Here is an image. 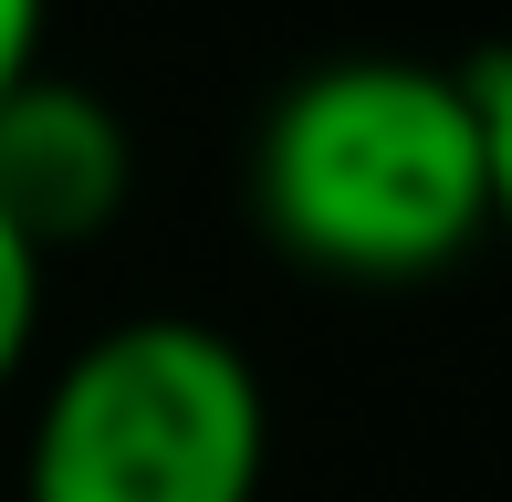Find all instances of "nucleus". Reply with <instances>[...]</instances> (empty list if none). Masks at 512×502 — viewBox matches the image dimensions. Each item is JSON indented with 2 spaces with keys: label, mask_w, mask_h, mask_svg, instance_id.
<instances>
[{
  "label": "nucleus",
  "mask_w": 512,
  "mask_h": 502,
  "mask_svg": "<svg viewBox=\"0 0 512 502\" xmlns=\"http://www.w3.org/2000/svg\"><path fill=\"white\" fill-rule=\"evenodd\" d=\"M42 21H53V0H0V95L42 74Z\"/></svg>",
  "instance_id": "obj_6"
},
{
  "label": "nucleus",
  "mask_w": 512,
  "mask_h": 502,
  "mask_svg": "<svg viewBox=\"0 0 512 502\" xmlns=\"http://www.w3.org/2000/svg\"><path fill=\"white\" fill-rule=\"evenodd\" d=\"M251 210L335 283H429L492 241V116L471 63L324 53L251 126Z\"/></svg>",
  "instance_id": "obj_1"
},
{
  "label": "nucleus",
  "mask_w": 512,
  "mask_h": 502,
  "mask_svg": "<svg viewBox=\"0 0 512 502\" xmlns=\"http://www.w3.org/2000/svg\"><path fill=\"white\" fill-rule=\"evenodd\" d=\"M42 283H53V262L0 220V398H11L21 356H32V335H42Z\"/></svg>",
  "instance_id": "obj_4"
},
{
  "label": "nucleus",
  "mask_w": 512,
  "mask_h": 502,
  "mask_svg": "<svg viewBox=\"0 0 512 502\" xmlns=\"http://www.w3.org/2000/svg\"><path fill=\"white\" fill-rule=\"evenodd\" d=\"M262 471V367L199 314H126L74 346L21 440V502H262Z\"/></svg>",
  "instance_id": "obj_2"
},
{
  "label": "nucleus",
  "mask_w": 512,
  "mask_h": 502,
  "mask_svg": "<svg viewBox=\"0 0 512 502\" xmlns=\"http://www.w3.org/2000/svg\"><path fill=\"white\" fill-rule=\"evenodd\" d=\"M481 74V116H492V231L512 241V42L471 63Z\"/></svg>",
  "instance_id": "obj_5"
},
{
  "label": "nucleus",
  "mask_w": 512,
  "mask_h": 502,
  "mask_svg": "<svg viewBox=\"0 0 512 502\" xmlns=\"http://www.w3.org/2000/svg\"><path fill=\"white\" fill-rule=\"evenodd\" d=\"M136 199V136L126 116L95 95V84L53 74L42 63L32 84L0 95V220L53 262V251H84L95 231H115Z\"/></svg>",
  "instance_id": "obj_3"
}]
</instances>
